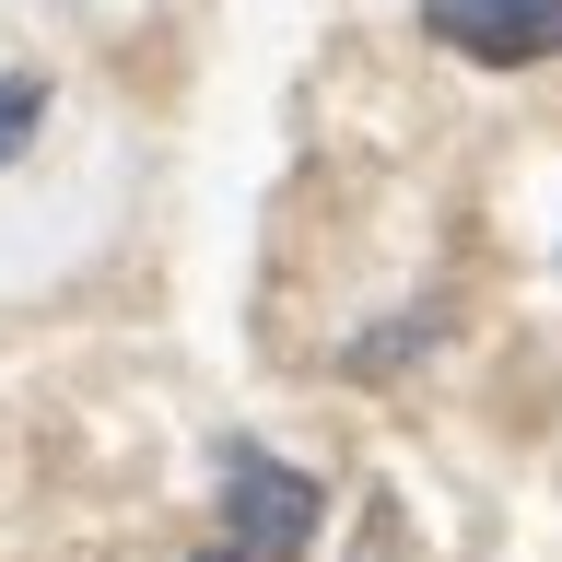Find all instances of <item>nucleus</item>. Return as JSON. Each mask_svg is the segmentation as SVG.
Listing matches in <instances>:
<instances>
[{
    "label": "nucleus",
    "mask_w": 562,
    "mask_h": 562,
    "mask_svg": "<svg viewBox=\"0 0 562 562\" xmlns=\"http://www.w3.org/2000/svg\"><path fill=\"white\" fill-rule=\"evenodd\" d=\"M35 117H47V82H35V70H12V82H0V153H24Z\"/></svg>",
    "instance_id": "obj_3"
},
{
    "label": "nucleus",
    "mask_w": 562,
    "mask_h": 562,
    "mask_svg": "<svg viewBox=\"0 0 562 562\" xmlns=\"http://www.w3.org/2000/svg\"><path fill=\"white\" fill-rule=\"evenodd\" d=\"M351 562H398V551H386V527H363V539H351Z\"/></svg>",
    "instance_id": "obj_4"
},
{
    "label": "nucleus",
    "mask_w": 562,
    "mask_h": 562,
    "mask_svg": "<svg viewBox=\"0 0 562 562\" xmlns=\"http://www.w3.org/2000/svg\"><path fill=\"white\" fill-rule=\"evenodd\" d=\"M316 516H328V481L235 434V446H223V539L188 551V562H305Z\"/></svg>",
    "instance_id": "obj_1"
},
{
    "label": "nucleus",
    "mask_w": 562,
    "mask_h": 562,
    "mask_svg": "<svg viewBox=\"0 0 562 562\" xmlns=\"http://www.w3.org/2000/svg\"><path fill=\"white\" fill-rule=\"evenodd\" d=\"M422 24H434V47H457L481 70L562 59V0H422Z\"/></svg>",
    "instance_id": "obj_2"
}]
</instances>
